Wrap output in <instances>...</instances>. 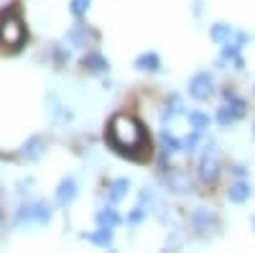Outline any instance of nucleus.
Returning <instances> with one entry per match:
<instances>
[{"instance_id":"obj_3","label":"nucleus","mask_w":255,"mask_h":253,"mask_svg":"<svg viewBox=\"0 0 255 253\" xmlns=\"http://www.w3.org/2000/svg\"><path fill=\"white\" fill-rule=\"evenodd\" d=\"M49 218H51L49 205L33 202V205L20 207V213H18V218H15V225H23V223H49Z\"/></svg>"},{"instance_id":"obj_1","label":"nucleus","mask_w":255,"mask_h":253,"mask_svg":"<svg viewBox=\"0 0 255 253\" xmlns=\"http://www.w3.org/2000/svg\"><path fill=\"white\" fill-rule=\"evenodd\" d=\"M110 141L118 151H135L138 146H143L145 136L138 120L128 115H115L110 123Z\"/></svg>"},{"instance_id":"obj_11","label":"nucleus","mask_w":255,"mask_h":253,"mask_svg":"<svg viewBox=\"0 0 255 253\" xmlns=\"http://www.w3.org/2000/svg\"><path fill=\"white\" fill-rule=\"evenodd\" d=\"M128 189H130V182H128V179H115V182L110 184V200H113V202H120V200L125 197Z\"/></svg>"},{"instance_id":"obj_8","label":"nucleus","mask_w":255,"mask_h":253,"mask_svg":"<svg viewBox=\"0 0 255 253\" xmlns=\"http://www.w3.org/2000/svg\"><path fill=\"white\" fill-rule=\"evenodd\" d=\"M135 67L143 69V72H156V69L161 67V61H158V56L151 51V54H140V56L135 59Z\"/></svg>"},{"instance_id":"obj_15","label":"nucleus","mask_w":255,"mask_h":253,"mask_svg":"<svg viewBox=\"0 0 255 253\" xmlns=\"http://www.w3.org/2000/svg\"><path fill=\"white\" fill-rule=\"evenodd\" d=\"M113 228H100V233H92V236H84V238H90V241H95V243H100V246H110L113 243V233H110Z\"/></svg>"},{"instance_id":"obj_6","label":"nucleus","mask_w":255,"mask_h":253,"mask_svg":"<svg viewBox=\"0 0 255 253\" xmlns=\"http://www.w3.org/2000/svg\"><path fill=\"white\" fill-rule=\"evenodd\" d=\"M199 174L204 182H215L217 174H220V164H217V154L215 151H207L202 156V164H199Z\"/></svg>"},{"instance_id":"obj_4","label":"nucleus","mask_w":255,"mask_h":253,"mask_svg":"<svg viewBox=\"0 0 255 253\" xmlns=\"http://www.w3.org/2000/svg\"><path fill=\"white\" fill-rule=\"evenodd\" d=\"M215 92V82H212V77L207 72H199L191 77L189 82V95L194 100H209V95Z\"/></svg>"},{"instance_id":"obj_17","label":"nucleus","mask_w":255,"mask_h":253,"mask_svg":"<svg viewBox=\"0 0 255 253\" xmlns=\"http://www.w3.org/2000/svg\"><path fill=\"white\" fill-rule=\"evenodd\" d=\"M87 8H90V0H72V13L74 15L87 13Z\"/></svg>"},{"instance_id":"obj_10","label":"nucleus","mask_w":255,"mask_h":253,"mask_svg":"<svg viewBox=\"0 0 255 253\" xmlns=\"http://www.w3.org/2000/svg\"><path fill=\"white\" fill-rule=\"evenodd\" d=\"M227 195H230L232 202H238V205H240V202H245V200L250 197V187H248L245 182H238V184H232V187H230V192H227Z\"/></svg>"},{"instance_id":"obj_16","label":"nucleus","mask_w":255,"mask_h":253,"mask_svg":"<svg viewBox=\"0 0 255 253\" xmlns=\"http://www.w3.org/2000/svg\"><path fill=\"white\" fill-rule=\"evenodd\" d=\"M84 64H87L92 72H102V69H108V61H105L100 54H90L87 59H84Z\"/></svg>"},{"instance_id":"obj_19","label":"nucleus","mask_w":255,"mask_h":253,"mask_svg":"<svg viewBox=\"0 0 255 253\" xmlns=\"http://www.w3.org/2000/svg\"><path fill=\"white\" fill-rule=\"evenodd\" d=\"M163 146H166V151H179V141L168 133H163Z\"/></svg>"},{"instance_id":"obj_18","label":"nucleus","mask_w":255,"mask_h":253,"mask_svg":"<svg viewBox=\"0 0 255 253\" xmlns=\"http://www.w3.org/2000/svg\"><path fill=\"white\" fill-rule=\"evenodd\" d=\"M179 110H181V100H179V97H171V108L166 105V113H163V118H174Z\"/></svg>"},{"instance_id":"obj_13","label":"nucleus","mask_w":255,"mask_h":253,"mask_svg":"<svg viewBox=\"0 0 255 253\" xmlns=\"http://www.w3.org/2000/svg\"><path fill=\"white\" fill-rule=\"evenodd\" d=\"M209 36L215 38V41H220V44H225V41H230V36H232V28L225 26V23H217V26H212Z\"/></svg>"},{"instance_id":"obj_20","label":"nucleus","mask_w":255,"mask_h":253,"mask_svg":"<svg viewBox=\"0 0 255 253\" xmlns=\"http://www.w3.org/2000/svg\"><path fill=\"white\" fill-rule=\"evenodd\" d=\"M0 220H3V213H0Z\"/></svg>"},{"instance_id":"obj_7","label":"nucleus","mask_w":255,"mask_h":253,"mask_svg":"<svg viewBox=\"0 0 255 253\" xmlns=\"http://www.w3.org/2000/svg\"><path fill=\"white\" fill-rule=\"evenodd\" d=\"M77 197V182L69 177V179H61V184H59V189H56V200L61 202V205H69L72 200Z\"/></svg>"},{"instance_id":"obj_12","label":"nucleus","mask_w":255,"mask_h":253,"mask_svg":"<svg viewBox=\"0 0 255 253\" xmlns=\"http://www.w3.org/2000/svg\"><path fill=\"white\" fill-rule=\"evenodd\" d=\"M97 223H100V228H115L120 223V218H118L115 210H102V213L97 215Z\"/></svg>"},{"instance_id":"obj_5","label":"nucleus","mask_w":255,"mask_h":253,"mask_svg":"<svg viewBox=\"0 0 255 253\" xmlns=\"http://www.w3.org/2000/svg\"><path fill=\"white\" fill-rule=\"evenodd\" d=\"M243 113H245V105H243V100H238V97L227 95V105L220 110V123H222V125H227V123H235L238 118H243Z\"/></svg>"},{"instance_id":"obj_14","label":"nucleus","mask_w":255,"mask_h":253,"mask_svg":"<svg viewBox=\"0 0 255 253\" xmlns=\"http://www.w3.org/2000/svg\"><path fill=\"white\" fill-rule=\"evenodd\" d=\"M189 123H191V128H194L197 133H202L204 128H209V118L202 115V113H189Z\"/></svg>"},{"instance_id":"obj_2","label":"nucleus","mask_w":255,"mask_h":253,"mask_svg":"<svg viewBox=\"0 0 255 253\" xmlns=\"http://www.w3.org/2000/svg\"><path fill=\"white\" fill-rule=\"evenodd\" d=\"M26 38V28H23V20L15 10H8L0 15V44H5L10 49H18Z\"/></svg>"},{"instance_id":"obj_9","label":"nucleus","mask_w":255,"mask_h":253,"mask_svg":"<svg viewBox=\"0 0 255 253\" xmlns=\"http://www.w3.org/2000/svg\"><path fill=\"white\" fill-rule=\"evenodd\" d=\"M41 151H44V138H41V136H33V138L23 146V156H26V159H38Z\"/></svg>"}]
</instances>
